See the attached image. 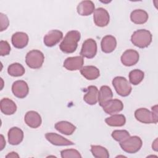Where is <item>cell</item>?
Returning <instances> with one entry per match:
<instances>
[{"label":"cell","instance_id":"1","mask_svg":"<svg viewBox=\"0 0 158 158\" xmlns=\"http://www.w3.org/2000/svg\"><path fill=\"white\" fill-rule=\"evenodd\" d=\"M81 38L80 33L77 30L69 31L59 45L60 49L65 53H72L77 48L78 42Z\"/></svg>","mask_w":158,"mask_h":158},{"label":"cell","instance_id":"19","mask_svg":"<svg viewBox=\"0 0 158 158\" xmlns=\"http://www.w3.org/2000/svg\"><path fill=\"white\" fill-rule=\"evenodd\" d=\"M95 7L91 1H83L77 6V12L82 16H88L94 12Z\"/></svg>","mask_w":158,"mask_h":158},{"label":"cell","instance_id":"16","mask_svg":"<svg viewBox=\"0 0 158 158\" xmlns=\"http://www.w3.org/2000/svg\"><path fill=\"white\" fill-rule=\"evenodd\" d=\"M8 141L11 145L19 144L23 139V131L16 127H12L8 131Z\"/></svg>","mask_w":158,"mask_h":158},{"label":"cell","instance_id":"4","mask_svg":"<svg viewBox=\"0 0 158 158\" xmlns=\"http://www.w3.org/2000/svg\"><path fill=\"white\" fill-rule=\"evenodd\" d=\"M44 56L43 53L36 49L29 51L25 57V62L31 69H37L41 67L44 62Z\"/></svg>","mask_w":158,"mask_h":158},{"label":"cell","instance_id":"5","mask_svg":"<svg viewBox=\"0 0 158 158\" xmlns=\"http://www.w3.org/2000/svg\"><path fill=\"white\" fill-rule=\"evenodd\" d=\"M141 139L137 136H130L125 140L120 143L121 148L126 152L134 154L137 152L142 147Z\"/></svg>","mask_w":158,"mask_h":158},{"label":"cell","instance_id":"3","mask_svg":"<svg viewBox=\"0 0 158 158\" xmlns=\"http://www.w3.org/2000/svg\"><path fill=\"white\" fill-rule=\"evenodd\" d=\"M131 43L139 48H147L152 42V34L145 29H140L133 32L131 36Z\"/></svg>","mask_w":158,"mask_h":158},{"label":"cell","instance_id":"11","mask_svg":"<svg viewBox=\"0 0 158 158\" xmlns=\"http://www.w3.org/2000/svg\"><path fill=\"white\" fill-rule=\"evenodd\" d=\"M139 53L133 49H127L121 56V62L125 66L135 65L139 60Z\"/></svg>","mask_w":158,"mask_h":158},{"label":"cell","instance_id":"9","mask_svg":"<svg viewBox=\"0 0 158 158\" xmlns=\"http://www.w3.org/2000/svg\"><path fill=\"white\" fill-rule=\"evenodd\" d=\"M103 110L107 114L114 115L120 112L123 109V102L117 99H110L107 101L102 106Z\"/></svg>","mask_w":158,"mask_h":158},{"label":"cell","instance_id":"27","mask_svg":"<svg viewBox=\"0 0 158 158\" xmlns=\"http://www.w3.org/2000/svg\"><path fill=\"white\" fill-rule=\"evenodd\" d=\"M91 152L93 156L96 158H108L109 154L106 148L101 146L91 145Z\"/></svg>","mask_w":158,"mask_h":158},{"label":"cell","instance_id":"29","mask_svg":"<svg viewBox=\"0 0 158 158\" xmlns=\"http://www.w3.org/2000/svg\"><path fill=\"white\" fill-rule=\"evenodd\" d=\"M144 77V73L142 70L139 69H135L130 72L129 80L132 85H137L142 81Z\"/></svg>","mask_w":158,"mask_h":158},{"label":"cell","instance_id":"33","mask_svg":"<svg viewBox=\"0 0 158 158\" xmlns=\"http://www.w3.org/2000/svg\"><path fill=\"white\" fill-rule=\"evenodd\" d=\"M0 22H1V31H2L7 28L9 25V21L8 17L6 14L0 13Z\"/></svg>","mask_w":158,"mask_h":158},{"label":"cell","instance_id":"18","mask_svg":"<svg viewBox=\"0 0 158 158\" xmlns=\"http://www.w3.org/2000/svg\"><path fill=\"white\" fill-rule=\"evenodd\" d=\"M117 41L115 38L112 35H106L102 38L101 42L102 51L105 53H110L115 49Z\"/></svg>","mask_w":158,"mask_h":158},{"label":"cell","instance_id":"14","mask_svg":"<svg viewBox=\"0 0 158 158\" xmlns=\"http://www.w3.org/2000/svg\"><path fill=\"white\" fill-rule=\"evenodd\" d=\"M24 121L28 127L32 128H36L39 127L42 122L40 115L34 110L28 111L25 114Z\"/></svg>","mask_w":158,"mask_h":158},{"label":"cell","instance_id":"28","mask_svg":"<svg viewBox=\"0 0 158 158\" xmlns=\"http://www.w3.org/2000/svg\"><path fill=\"white\" fill-rule=\"evenodd\" d=\"M25 69L23 65L19 63H13L10 64L7 69L8 73L12 77H20L25 73Z\"/></svg>","mask_w":158,"mask_h":158},{"label":"cell","instance_id":"13","mask_svg":"<svg viewBox=\"0 0 158 158\" xmlns=\"http://www.w3.org/2000/svg\"><path fill=\"white\" fill-rule=\"evenodd\" d=\"M63 33L57 30L49 31L44 37V43L48 47H52L57 44L62 38Z\"/></svg>","mask_w":158,"mask_h":158},{"label":"cell","instance_id":"34","mask_svg":"<svg viewBox=\"0 0 158 158\" xmlns=\"http://www.w3.org/2000/svg\"><path fill=\"white\" fill-rule=\"evenodd\" d=\"M5 146H6V141L4 139L3 135H1V151L3 149Z\"/></svg>","mask_w":158,"mask_h":158},{"label":"cell","instance_id":"2","mask_svg":"<svg viewBox=\"0 0 158 158\" xmlns=\"http://www.w3.org/2000/svg\"><path fill=\"white\" fill-rule=\"evenodd\" d=\"M135 117L143 123H157L158 122L157 105L152 107V112L146 108H139L135 110Z\"/></svg>","mask_w":158,"mask_h":158},{"label":"cell","instance_id":"8","mask_svg":"<svg viewBox=\"0 0 158 158\" xmlns=\"http://www.w3.org/2000/svg\"><path fill=\"white\" fill-rule=\"evenodd\" d=\"M93 19L96 26L104 27L108 25L110 17L108 12L102 7H99L93 12Z\"/></svg>","mask_w":158,"mask_h":158},{"label":"cell","instance_id":"24","mask_svg":"<svg viewBox=\"0 0 158 158\" xmlns=\"http://www.w3.org/2000/svg\"><path fill=\"white\" fill-rule=\"evenodd\" d=\"M55 128L65 135H71L76 130V127L67 121L58 122L55 124Z\"/></svg>","mask_w":158,"mask_h":158},{"label":"cell","instance_id":"26","mask_svg":"<svg viewBox=\"0 0 158 158\" xmlns=\"http://www.w3.org/2000/svg\"><path fill=\"white\" fill-rule=\"evenodd\" d=\"M106 123L110 127H122L126 122L125 117L122 114H114L105 120Z\"/></svg>","mask_w":158,"mask_h":158},{"label":"cell","instance_id":"7","mask_svg":"<svg viewBox=\"0 0 158 158\" xmlns=\"http://www.w3.org/2000/svg\"><path fill=\"white\" fill-rule=\"evenodd\" d=\"M97 52V44L94 40L89 38L86 40L81 47L80 51V55L83 57H86L88 59L93 58Z\"/></svg>","mask_w":158,"mask_h":158},{"label":"cell","instance_id":"32","mask_svg":"<svg viewBox=\"0 0 158 158\" xmlns=\"http://www.w3.org/2000/svg\"><path fill=\"white\" fill-rule=\"evenodd\" d=\"M10 51V47L7 41L1 40L0 41V55L4 56L8 55Z\"/></svg>","mask_w":158,"mask_h":158},{"label":"cell","instance_id":"22","mask_svg":"<svg viewBox=\"0 0 158 158\" xmlns=\"http://www.w3.org/2000/svg\"><path fill=\"white\" fill-rule=\"evenodd\" d=\"M81 74L87 80H93L98 78L100 75L99 69L95 66H84L80 69Z\"/></svg>","mask_w":158,"mask_h":158},{"label":"cell","instance_id":"30","mask_svg":"<svg viewBox=\"0 0 158 158\" xmlns=\"http://www.w3.org/2000/svg\"><path fill=\"white\" fill-rule=\"evenodd\" d=\"M111 136L114 138V139H115L117 141H118L119 143L125 140L126 139L130 136L128 131L125 130H114V131H112Z\"/></svg>","mask_w":158,"mask_h":158},{"label":"cell","instance_id":"17","mask_svg":"<svg viewBox=\"0 0 158 158\" xmlns=\"http://www.w3.org/2000/svg\"><path fill=\"white\" fill-rule=\"evenodd\" d=\"M28 43V36L24 32H16L12 36V43L17 49H22L27 46Z\"/></svg>","mask_w":158,"mask_h":158},{"label":"cell","instance_id":"31","mask_svg":"<svg viewBox=\"0 0 158 158\" xmlns=\"http://www.w3.org/2000/svg\"><path fill=\"white\" fill-rule=\"evenodd\" d=\"M61 157L62 158H67V157H76V158H80L81 156L80 155V152L74 149H64L60 151Z\"/></svg>","mask_w":158,"mask_h":158},{"label":"cell","instance_id":"15","mask_svg":"<svg viewBox=\"0 0 158 158\" xmlns=\"http://www.w3.org/2000/svg\"><path fill=\"white\" fill-rule=\"evenodd\" d=\"M45 137L49 143L55 146H69L74 144L72 141L55 133H47L45 135Z\"/></svg>","mask_w":158,"mask_h":158},{"label":"cell","instance_id":"36","mask_svg":"<svg viewBox=\"0 0 158 158\" xmlns=\"http://www.w3.org/2000/svg\"><path fill=\"white\" fill-rule=\"evenodd\" d=\"M152 149H154L156 151H157V139L156 138L154 143H152Z\"/></svg>","mask_w":158,"mask_h":158},{"label":"cell","instance_id":"12","mask_svg":"<svg viewBox=\"0 0 158 158\" xmlns=\"http://www.w3.org/2000/svg\"><path fill=\"white\" fill-rule=\"evenodd\" d=\"M84 59L82 56L67 57L64 62V67L68 70H80L83 65Z\"/></svg>","mask_w":158,"mask_h":158},{"label":"cell","instance_id":"20","mask_svg":"<svg viewBox=\"0 0 158 158\" xmlns=\"http://www.w3.org/2000/svg\"><path fill=\"white\" fill-rule=\"evenodd\" d=\"M99 91L96 86L91 85L87 88V92L83 96L84 101L89 105H94L98 101Z\"/></svg>","mask_w":158,"mask_h":158},{"label":"cell","instance_id":"25","mask_svg":"<svg viewBox=\"0 0 158 158\" xmlns=\"http://www.w3.org/2000/svg\"><path fill=\"white\" fill-rule=\"evenodd\" d=\"M113 97V93L108 86H102L98 94V102L101 106H102L107 101L110 100Z\"/></svg>","mask_w":158,"mask_h":158},{"label":"cell","instance_id":"10","mask_svg":"<svg viewBox=\"0 0 158 158\" xmlns=\"http://www.w3.org/2000/svg\"><path fill=\"white\" fill-rule=\"evenodd\" d=\"M12 91L15 96L18 98H25L29 92V88L27 83L23 80H17L13 83L12 86Z\"/></svg>","mask_w":158,"mask_h":158},{"label":"cell","instance_id":"21","mask_svg":"<svg viewBox=\"0 0 158 158\" xmlns=\"http://www.w3.org/2000/svg\"><path fill=\"white\" fill-rule=\"evenodd\" d=\"M0 107L1 112L5 115H12L17 110L15 103L11 99L4 98L1 100Z\"/></svg>","mask_w":158,"mask_h":158},{"label":"cell","instance_id":"6","mask_svg":"<svg viewBox=\"0 0 158 158\" xmlns=\"http://www.w3.org/2000/svg\"><path fill=\"white\" fill-rule=\"evenodd\" d=\"M112 85L116 92L121 96H128L132 89L130 82L123 77H116L112 80Z\"/></svg>","mask_w":158,"mask_h":158},{"label":"cell","instance_id":"23","mask_svg":"<svg viewBox=\"0 0 158 158\" xmlns=\"http://www.w3.org/2000/svg\"><path fill=\"white\" fill-rule=\"evenodd\" d=\"M148 13L143 9H135L130 14V19L135 24H143L148 20Z\"/></svg>","mask_w":158,"mask_h":158},{"label":"cell","instance_id":"35","mask_svg":"<svg viewBox=\"0 0 158 158\" xmlns=\"http://www.w3.org/2000/svg\"><path fill=\"white\" fill-rule=\"evenodd\" d=\"M7 158V157H19V156L17 154V153L15 152H9L6 156Z\"/></svg>","mask_w":158,"mask_h":158}]
</instances>
